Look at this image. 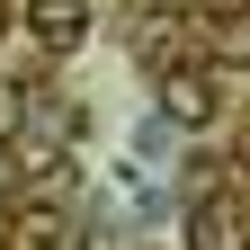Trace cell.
I'll return each mask as SVG.
<instances>
[{
  "label": "cell",
  "instance_id": "6",
  "mask_svg": "<svg viewBox=\"0 0 250 250\" xmlns=\"http://www.w3.org/2000/svg\"><path fill=\"white\" fill-rule=\"evenodd\" d=\"M0 27H9V18H0Z\"/></svg>",
  "mask_w": 250,
  "mask_h": 250
},
{
  "label": "cell",
  "instance_id": "3",
  "mask_svg": "<svg viewBox=\"0 0 250 250\" xmlns=\"http://www.w3.org/2000/svg\"><path fill=\"white\" fill-rule=\"evenodd\" d=\"M27 36L45 54H81L89 45V0H27Z\"/></svg>",
  "mask_w": 250,
  "mask_h": 250
},
{
  "label": "cell",
  "instance_id": "2",
  "mask_svg": "<svg viewBox=\"0 0 250 250\" xmlns=\"http://www.w3.org/2000/svg\"><path fill=\"white\" fill-rule=\"evenodd\" d=\"M197 45H206V62H224V72H250V0L206 9L197 18Z\"/></svg>",
  "mask_w": 250,
  "mask_h": 250
},
{
  "label": "cell",
  "instance_id": "1",
  "mask_svg": "<svg viewBox=\"0 0 250 250\" xmlns=\"http://www.w3.org/2000/svg\"><path fill=\"white\" fill-rule=\"evenodd\" d=\"M161 125H179V134H197V125H214V72H197V62H179V72H161Z\"/></svg>",
  "mask_w": 250,
  "mask_h": 250
},
{
  "label": "cell",
  "instance_id": "5",
  "mask_svg": "<svg viewBox=\"0 0 250 250\" xmlns=\"http://www.w3.org/2000/svg\"><path fill=\"white\" fill-rule=\"evenodd\" d=\"M27 134V81H0V143Z\"/></svg>",
  "mask_w": 250,
  "mask_h": 250
},
{
  "label": "cell",
  "instance_id": "4",
  "mask_svg": "<svg viewBox=\"0 0 250 250\" xmlns=\"http://www.w3.org/2000/svg\"><path fill=\"white\" fill-rule=\"evenodd\" d=\"M0 250H72V232H62V214H45V206H18L9 224H0Z\"/></svg>",
  "mask_w": 250,
  "mask_h": 250
}]
</instances>
